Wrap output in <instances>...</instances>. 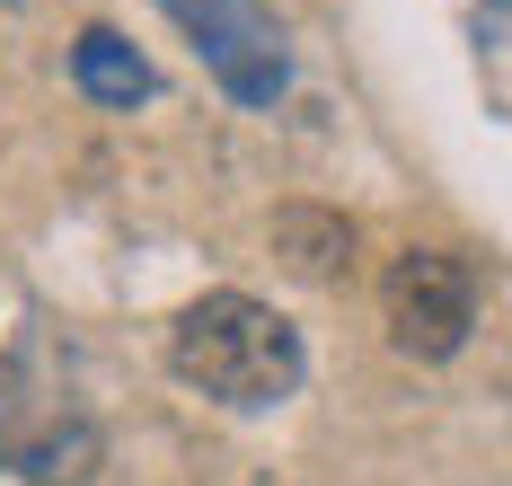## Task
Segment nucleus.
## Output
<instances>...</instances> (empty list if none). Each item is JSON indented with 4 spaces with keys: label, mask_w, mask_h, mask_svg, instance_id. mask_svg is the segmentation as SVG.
<instances>
[{
    "label": "nucleus",
    "mask_w": 512,
    "mask_h": 486,
    "mask_svg": "<svg viewBox=\"0 0 512 486\" xmlns=\"http://www.w3.org/2000/svg\"><path fill=\"white\" fill-rule=\"evenodd\" d=\"M168 363L221 407H283L301 389V327L256 292H204L168 327Z\"/></svg>",
    "instance_id": "nucleus-1"
},
{
    "label": "nucleus",
    "mask_w": 512,
    "mask_h": 486,
    "mask_svg": "<svg viewBox=\"0 0 512 486\" xmlns=\"http://www.w3.org/2000/svg\"><path fill=\"white\" fill-rule=\"evenodd\" d=\"M106 460L98 416L71 398V380L53 372V354L27 336L0 363V469H18L27 486H89Z\"/></svg>",
    "instance_id": "nucleus-2"
},
{
    "label": "nucleus",
    "mask_w": 512,
    "mask_h": 486,
    "mask_svg": "<svg viewBox=\"0 0 512 486\" xmlns=\"http://www.w3.org/2000/svg\"><path fill=\"white\" fill-rule=\"evenodd\" d=\"M168 18L195 36L204 71L239 98V107H274V98H283L292 54H283V27L265 18V0H168Z\"/></svg>",
    "instance_id": "nucleus-3"
},
{
    "label": "nucleus",
    "mask_w": 512,
    "mask_h": 486,
    "mask_svg": "<svg viewBox=\"0 0 512 486\" xmlns=\"http://www.w3.org/2000/svg\"><path fill=\"white\" fill-rule=\"evenodd\" d=\"M380 310H389V336L407 345L415 363H451L477 327V283H468L460 257L442 248H407L389 283H380Z\"/></svg>",
    "instance_id": "nucleus-4"
},
{
    "label": "nucleus",
    "mask_w": 512,
    "mask_h": 486,
    "mask_svg": "<svg viewBox=\"0 0 512 486\" xmlns=\"http://www.w3.org/2000/svg\"><path fill=\"white\" fill-rule=\"evenodd\" d=\"M274 257L301 274V283H336L345 257H354V221L318 213V204H283V213H274Z\"/></svg>",
    "instance_id": "nucleus-5"
},
{
    "label": "nucleus",
    "mask_w": 512,
    "mask_h": 486,
    "mask_svg": "<svg viewBox=\"0 0 512 486\" xmlns=\"http://www.w3.org/2000/svg\"><path fill=\"white\" fill-rule=\"evenodd\" d=\"M71 80H80L98 107H142V98H151V62L133 54L115 27H80V45H71Z\"/></svg>",
    "instance_id": "nucleus-6"
}]
</instances>
